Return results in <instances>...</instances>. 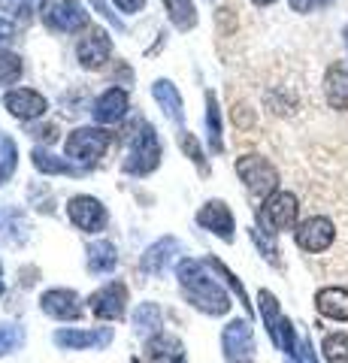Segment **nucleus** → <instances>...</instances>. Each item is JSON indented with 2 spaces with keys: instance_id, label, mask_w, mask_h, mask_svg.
I'll list each match as a JSON object with an SVG mask.
<instances>
[{
  "instance_id": "nucleus-1",
  "label": "nucleus",
  "mask_w": 348,
  "mask_h": 363,
  "mask_svg": "<svg viewBox=\"0 0 348 363\" xmlns=\"http://www.w3.org/2000/svg\"><path fill=\"white\" fill-rule=\"evenodd\" d=\"M176 276H179V285H182L188 303L197 306L200 312L224 315L230 309L228 294H224V288L209 276V264H206V260H194V257L182 260V264L176 267Z\"/></svg>"
},
{
  "instance_id": "nucleus-2",
  "label": "nucleus",
  "mask_w": 348,
  "mask_h": 363,
  "mask_svg": "<svg viewBox=\"0 0 348 363\" xmlns=\"http://www.w3.org/2000/svg\"><path fill=\"white\" fill-rule=\"evenodd\" d=\"M237 173L240 179L245 182V188H249V194L254 200H266L269 194H276L279 188V173L276 167L266 161L261 155H245L237 161Z\"/></svg>"
},
{
  "instance_id": "nucleus-3",
  "label": "nucleus",
  "mask_w": 348,
  "mask_h": 363,
  "mask_svg": "<svg viewBox=\"0 0 348 363\" xmlns=\"http://www.w3.org/2000/svg\"><path fill=\"white\" fill-rule=\"evenodd\" d=\"M161 161V143H158V133H155L152 124H142L137 128V136H133V145H130V155L125 161V169L130 176H145L152 173Z\"/></svg>"
},
{
  "instance_id": "nucleus-4",
  "label": "nucleus",
  "mask_w": 348,
  "mask_h": 363,
  "mask_svg": "<svg viewBox=\"0 0 348 363\" xmlns=\"http://www.w3.org/2000/svg\"><path fill=\"white\" fill-rule=\"evenodd\" d=\"M297 197L291 191H276L264 200L261 212H257V221H261L269 233H279V230H291L297 224Z\"/></svg>"
},
{
  "instance_id": "nucleus-5",
  "label": "nucleus",
  "mask_w": 348,
  "mask_h": 363,
  "mask_svg": "<svg viewBox=\"0 0 348 363\" xmlns=\"http://www.w3.org/2000/svg\"><path fill=\"white\" fill-rule=\"evenodd\" d=\"M40 16H43V25L58 33H73L88 25V13L76 0H43Z\"/></svg>"
},
{
  "instance_id": "nucleus-6",
  "label": "nucleus",
  "mask_w": 348,
  "mask_h": 363,
  "mask_svg": "<svg viewBox=\"0 0 348 363\" xmlns=\"http://www.w3.org/2000/svg\"><path fill=\"white\" fill-rule=\"evenodd\" d=\"M112 133L100 130V128H79L67 136V157L79 164H94L97 157H103V152L109 149Z\"/></svg>"
},
{
  "instance_id": "nucleus-7",
  "label": "nucleus",
  "mask_w": 348,
  "mask_h": 363,
  "mask_svg": "<svg viewBox=\"0 0 348 363\" xmlns=\"http://www.w3.org/2000/svg\"><path fill=\"white\" fill-rule=\"evenodd\" d=\"M261 315H264V324L269 330V339L276 342V348H282L285 354H297V336H294V327H291L288 318L279 312V303L269 291H261Z\"/></svg>"
},
{
  "instance_id": "nucleus-8",
  "label": "nucleus",
  "mask_w": 348,
  "mask_h": 363,
  "mask_svg": "<svg viewBox=\"0 0 348 363\" xmlns=\"http://www.w3.org/2000/svg\"><path fill=\"white\" fill-rule=\"evenodd\" d=\"M294 240L306 255H321V252H327L336 240V224L327 215H312V218H306L297 227Z\"/></svg>"
},
{
  "instance_id": "nucleus-9",
  "label": "nucleus",
  "mask_w": 348,
  "mask_h": 363,
  "mask_svg": "<svg viewBox=\"0 0 348 363\" xmlns=\"http://www.w3.org/2000/svg\"><path fill=\"white\" fill-rule=\"evenodd\" d=\"M221 345H224V357H228V363H252V357H254L252 324L245 321V318L230 321L228 327H224Z\"/></svg>"
},
{
  "instance_id": "nucleus-10",
  "label": "nucleus",
  "mask_w": 348,
  "mask_h": 363,
  "mask_svg": "<svg viewBox=\"0 0 348 363\" xmlns=\"http://www.w3.org/2000/svg\"><path fill=\"white\" fill-rule=\"evenodd\" d=\"M109 55H112V40L103 28H91L76 45V58H79L85 70H100L109 61Z\"/></svg>"
},
{
  "instance_id": "nucleus-11",
  "label": "nucleus",
  "mask_w": 348,
  "mask_h": 363,
  "mask_svg": "<svg viewBox=\"0 0 348 363\" xmlns=\"http://www.w3.org/2000/svg\"><path fill=\"white\" fill-rule=\"evenodd\" d=\"M67 215L85 233H100L106 227V209L94 197H73L67 203Z\"/></svg>"
},
{
  "instance_id": "nucleus-12",
  "label": "nucleus",
  "mask_w": 348,
  "mask_h": 363,
  "mask_svg": "<svg viewBox=\"0 0 348 363\" xmlns=\"http://www.w3.org/2000/svg\"><path fill=\"white\" fill-rule=\"evenodd\" d=\"M91 312L97 318H106V321H118L125 315V303H128V288L121 281H112V285L100 288L97 294H91Z\"/></svg>"
},
{
  "instance_id": "nucleus-13",
  "label": "nucleus",
  "mask_w": 348,
  "mask_h": 363,
  "mask_svg": "<svg viewBox=\"0 0 348 363\" xmlns=\"http://www.w3.org/2000/svg\"><path fill=\"white\" fill-rule=\"evenodd\" d=\"M182 360H185V348L170 333H155L145 342L142 357H137V363H182Z\"/></svg>"
},
{
  "instance_id": "nucleus-14",
  "label": "nucleus",
  "mask_w": 348,
  "mask_h": 363,
  "mask_svg": "<svg viewBox=\"0 0 348 363\" xmlns=\"http://www.w3.org/2000/svg\"><path fill=\"white\" fill-rule=\"evenodd\" d=\"M4 106L9 109V116H16L21 121H30V118H40L43 112L49 109L46 97L37 94V91H28V88H18V91H9L4 97Z\"/></svg>"
},
{
  "instance_id": "nucleus-15",
  "label": "nucleus",
  "mask_w": 348,
  "mask_h": 363,
  "mask_svg": "<svg viewBox=\"0 0 348 363\" xmlns=\"http://www.w3.org/2000/svg\"><path fill=\"white\" fill-rule=\"evenodd\" d=\"M43 312L52 315V318H58V321H76V318L82 315V306H79V297H76L73 291H67V288H55V291H46L43 294Z\"/></svg>"
},
{
  "instance_id": "nucleus-16",
  "label": "nucleus",
  "mask_w": 348,
  "mask_h": 363,
  "mask_svg": "<svg viewBox=\"0 0 348 363\" xmlns=\"http://www.w3.org/2000/svg\"><path fill=\"white\" fill-rule=\"evenodd\" d=\"M112 342V330L100 327V330H58L55 333V345L67 351H82V348H106Z\"/></svg>"
},
{
  "instance_id": "nucleus-17",
  "label": "nucleus",
  "mask_w": 348,
  "mask_h": 363,
  "mask_svg": "<svg viewBox=\"0 0 348 363\" xmlns=\"http://www.w3.org/2000/svg\"><path fill=\"white\" fill-rule=\"evenodd\" d=\"M182 252V245H179V240H173V236H164V240L155 242L149 252L142 255L140 260V269L145 272V276H161V272L173 264V257Z\"/></svg>"
},
{
  "instance_id": "nucleus-18",
  "label": "nucleus",
  "mask_w": 348,
  "mask_h": 363,
  "mask_svg": "<svg viewBox=\"0 0 348 363\" xmlns=\"http://www.w3.org/2000/svg\"><path fill=\"white\" fill-rule=\"evenodd\" d=\"M197 224L206 227V230H212L215 236H221L224 242L233 240V215H230V209L224 206L221 200L206 203V206L197 212Z\"/></svg>"
},
{
  "instance_id": "nucleus-19",
  "label": "nucleus",
  "mask_w": 348,
  "mask_h": 363,
  "mask_svg": "<svg viewBox=\"0 0 348 363\" xmlns=\"http://www.w3.org/2000/svg\"><path fill=\"white\" fill-rule=\"evenodd\" d=\"M324 97L339 112H348V64H333L324 76Z\"/></svg>"
},
{
  "instance_id": "nucleus-20",
  "label": "nucleus",
  "mask_w": 348,
  "mask_h": 363,
  "mask_svg": "<svg viewBox=\"0 0 348 363\" xmlns=\"http://www.w3.org/2000/svg\"><path fill=\"white\" fill-rule=\"evenodd\" d=\"M125 112H128V94L118 88H109L94 100V118L100 124H116L125 118Z\"/></svg>"
},
{
  "instance_id": "nucleus-21",
  "label": "nucleus",
  "mask_w": 348,
  "mask_h": 363,
  "mask_svg": "<svg viewBox=\"0 0 348 363\" xmlns=\"http://www.w3.org/2000/svg\"><path fill=\"white\" fill-rule=\"evenodd\" d=\"M315 306L330 321H348V291L345 288H324L318 291Z\"/></svg>"
},
{
  "instance_id": "nucleus-22",
  "label": "nucleus",
  "mask_w": 348,
  "mask_h": 363,
  "mask_svg": "<svg viewBox=\"0 0 348 363\" xmlns=\"http://www.w3.org/2000/svg\"><path fill=\"white\" fill-rule=\"evenodd\" d=\"M152 94H155V100L161 104V109L167 112V118L170 121H182V97H179V91H176V85L173 82H167V79H158V82L152 85Z\"/></svg>"
},
{
  "instance_id": "nucleus-23",
  "label": "nucleus",
  "mask_w": 348,
  "mask_h": 363,
  "mask_svg": "<svg viewBox=\"0 0 348 363\" xmlns=\"http://www.w3.org/2000/svg\"><path fill=\"white\" fill-rule=\"evenodd\" d=\"M118 264V252L112 242H94L88 248V269L91 272H112Z\"/></svg>"
},
{
  "instance_id": "nucleus-24",
  "label": "nucleus",
  "mask_w": 348,
  "mask_h": 363,
  "mask_svg": "<svg viewBox=\"0 0 348 363\" xmlns=\"http://www.w3.org/2000/svg\"><path fill=\"white\" fill-rule=\"evenodd\" d=\"M25 236H28V221L21 218L16 209L0 212V240L4 242H25Z\"/></svg>"
},
{
  "instance_id": "nucleus-25",
  "label": "nucleus",
  "mask_w": 348,
  "mask_h": 363,
  "mask_svg": "<svg viewBox=\"0 0 348 363\" xmlns=\"http://www.w3.org/2000/svg\"><path fill=\"white\" fill-rule=\"evenodd\" d=\"M167 6V16L179 30H191L197 25V9H194V0H164Z\"/></svg>"
},
{
  "instance_id": "nucleus-26",
  "label": "nucleus",
  "mask_w": 348,
  "mask_h": 363,
  "mask_svg": "<svg viewBox=\"0 0 348 363\" xmlns=\"http://www.w3.org/2000/svg\"><path fill=\"white\" fill-rule=\"evenodd\" d=\"M33 167L40 169V173H46V176H76L79 169H73L67 161H61V157H55L49 152H43V149H33Z\"/></svg>"
},
{
  "instance_id": "nucleus-27",
  "label": "nucleus",
  "mask_w": 348,
  "mask_h": 363,
  "mask_svg": "<svg viewBox=\"0 0 348 363\" xmlns=\"http://www.w3.org/2000/svg\"><path fill=\"white\" fill-rule=\"evenodd\" d=\"M161 327V309L158 303H142L137 315H133V330H137L140 336H152L155 330Z\"/></svg>"
},
{
  "instance_id": "nucleus-28",
  "label": "nucleus",
  "mask_w": 348,
  "mask_h": 363,
  "mask_svg": "<svg viewBox=\"0 0 348 363\" xmlns=\"http://www.w3.org/2000/svg\"><path fill=\"white\" fill-rule=\"evenodd\" d=\"M206 130H209V145L212 152H221L224 143H221V116H218V104H215V94H206Z\"/></svg>"
},
{
  "instance_id": "nucleus-29",
  "label": "nucleus",
  "mask_w": 348,
  "mask_h": 363,
  "mask_svg": "<svg viewBox=\"0 0 348 363\" xmlns=\"http://www.w3.org/2000/svg\"><path fill=\"white\" fill-rule=\"evenodd\" d=\"M324 357L327 363H348V333H330L324 339Z\"/></svg>"
},
{
  "instance_id": "nucleus-30",
  "label": "nucleus",
  "mask_w": 348,
  "mask_h": 363,
  "mask_svg": "<svg viewBox=\"0 0 348 363\" xmlns=\"http://www.w3.org/2000/svg\"><path fill=\"white\" fill-rule=\"evenodd\" d=\"M40 6H43V0H0V9L18 21L33 18V13H40Z\"/></svg>"
},
{
  "instance_id": "nucleus-31",
  "label": "nucleus",
  "mask_w": 348,
  "mask_h": 363,
  "mask_svg": "<svg viewBox=\"0 0 348 363\" xmlns=\"http://www.w3.org/2000/svg\"><path fill=\"white\" fill-rule=\"evenodd\" d=\"M18 76H21V61H18V55L0 49V85H13Z\"/></svg>"
},
{
  "instance_id": "nucleus-32",
  "label": "nucleus",
  "mask_w": 348,
  "mask_h": 363,
  "mask_svg": "<svg viewBox=\"0 0 348 363\" xmlns=\"http://www.w3.org/2000/svg\"><path fill=\"white\" fill-rule=\"evenodd\" d=\"M16 143L9 136H0V182H6L16 169Z\"/></svg>"
},
{
  "instance_id": "nucleus-33",
  "label": "nucleus",
  "mask_w": 348,
  "mask_h": 363,
  "mask_svg": "<svg viewBox=\"0 0 348 363\" xmlns=\"http://www.w3.org/2000/svg\"><path fill=\"white\" fill-rule=\"evenodd\" d=\"M179 145H182L185 149V155L191 157V161H194L200 169H203L206 164H203V152H200V145H197V140L191 133H179Z\"/></svg>"
},
{
  "instance_id": "nucleus-34",
  "label": "nucleus",
  "mask_w": 348,
  "mask_h": 363,
  "mask_svg": "<svg viewBox=\"0 0 348 363\" xmlns=\"http://www.w3.org/2000/svg\"><path fill=\"white\" fill-rule=\"evenodd\" d=\"M252 240L257 242V248L264 252V257H266V260H273V264H279V257H276V245L269 242V240H264V233H261V230H252Z\"/></svg>"
},
{
  "instance_id": "nucleus-35",
  "label": "nucleus",
  "mask_w": 348,
  "mask_h": 363,
  "mask_svg": "<svg viewBox=\"0 0 348 363\" xmlns=\"http://www.w3.org/2000/svg\"><path fill=\"white\" fill-rule=\"evenodd\" d=\"M91 6L97 9V13L100 16H103L106 21H112V25H116V30H125V25H121V21L116 18V13H109V9H106V4H103V0H91Z\"/></svg>"
},
{
  "instance_id": "nucleus-36",
  "label": "nucleus",
  "mask_w": 348,
  "mask_h": 363,
  "mask_svg": "<svg viewBox=\"0 0 348 363\" xmlns=\"http://www.w3.org/2000/svg\"><path fill=\"white\" fill-rule=\"evenodd\" d=\"M318 6H324L321 0H291V9H294V13H312V9H318Z\"/></svg>"
},
{
  "instance_id": "nucleus-37",
  "label": "nucleus",
  "mask_w": 348,
  "mask_h": 363,
  "mask_svg": "<svg viewBox=\"0 0 348 363\" xmlns=\"http://www.w3.org/2000/svg\"><path fill=\"white\" fill-rule=\"evenodd\" d=\"M145 0H116V6L121 9V13H137V9H142Z\"/></svg>"
},
{
  "instance_id": "nucleus-38",
  "label": "nucleus",
  "mask_w": 348,
  "mask_h": 363,
  "mask_svg": "<svg viewBox=\"0 0 348 363\" xmlns=\"http://www.w3.org/2000/svg\"><path fill=\"white\" fill-rule=\"evenodd\" d=\"M13 33H16V28H13V21L0 18V43H4V40H13Z\"/></svg>"
},
{
  "instance_id": "nucleus-39",
  "label": "nucleus",
  "mask_w": 348,
  "mask_h": 363,
  "mask_svg": "<svg viewBox=\"0 0 348 363\" xmlns=\"http://www.w3.org/2000/svg\"><path fill=\"white\" fill-rule=\"evenodd\" d=\"M254 6H269V4H276V0H252Z\"/></svg>"
},
{
  "instance_id": "nucleus-40",
  "label": "nucleus",
  "mask_w": 348,
  "mask_h": 363,
  "mask_svg": "<svg viewBox=\"0 0 348 363\" xmlns=\"http://www.w3.org/2000/svg\"><path fill=\"white\" fill-rule=\"evenodd\" d=\"M342 37H345V49H348V28H345V33H342Z\"/></svg>"
},
{
  "instance_id": "nucleus-41",
  "label": "nucleus",
  "mask_w": 348,
  "mask_h": 363,
  "mask_svg": "<svg viewBox=\"0 0 348 363\" xmlns=\"http://www.w3.org/2000/svg\"><path fill=\"white\" fill-rule=\"evenodd\" d=\"M0 276H4V269H0ZM0 294H4V281H0Z\"/></svg>"
},
{
  "instance_id": "nucleus-42",
  "label": "nucleus",
  "mask_w": 348,
  "mask_h": 363,
  "mask_svg": "<svg viewBox=\"0 0 348 363\" xmlns=\"http://www.w3.org/2000/svg\"><path fill=\"white\" fill-rule=\"evenodd\" d=\"M321 4H330V0H321Z\"/></svg>"
}]
</instances>
